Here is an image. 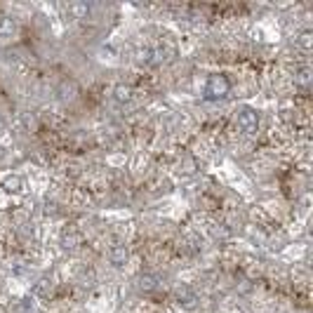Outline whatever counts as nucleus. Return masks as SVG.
Segmentation results:
<instances>
[{
    "mask_svg": "<svg viewBox=\"0 0 313 313\" xmlns=\"http://www.w3.org/2000/svg\"><path fill=\"white\" fill-rule=\"evenodd\" d=\"M2 158H5V151H2V149H0V160H2Z\"/></svg>",
    "mask_w": 313,
    "mask_h": 313,
    "instance_id": "2eb2a0df",
    "label": "nucleus"
},
{
    "mask_svg": "<svg viewBox=\"0 0 313 313\" xmlns=\"http://www.w3.org/2000/svg\"><path fill=\"white\" fill-rule=\"evenodd\" d=\"M177 302L181 306H186V309H193L196 302H198V297H196V292H193L191 287H179V290H177Z\"/></svg>",
    "mask_w": 313,
    "mask_h": 313,
    "instance_id": "20e7f679",
    "label": "nucleus"
},
{
    "mask_svg": "<svg viewBox=\"0 0 313 313\" xmlns=\"http://www.w3.org/2000/svg\"><path fill=\"white\" fill-rule=\"evenodd\" d=\"M80 242H82V235L80 233H76V231H66L62 235V245L66 247V250H76Z\"/></svg>",
    "mask_w": 313,
    "mask_h": 313,
    "instance_id": "423d86ee",
    "label": "nucleus"
},
{
    "mask_svg": "<svg viewBox=\"0 0 313 313\" xmlns=\"http://www.w3.org/2000/svg\"><path fill=\"white\" fill-rule=\"evenodd\" d=\"M137 62H139V64H153V50H151V47H144V50H139Z\"/></svg>",
    "mask_w": 313,
    "mask_h": 313,
    "instance_id": "ddd939ff",
    "label": "nucleus"
},
{
    "mask_svg": "<svg viewBox=\"0 0 313 313\" xmlns=\"http://www.w3.org/2000/svg\"><path fill=\"white\" fill-rule=\"evenodd\" d=\"M137 287H139V290H144V292H153V290L158 287V278L151 276V273H144V276H139V283H137Z\"/></svg>",
    "mask_w": 313,
    "mask_h": 313,
    "instance_id": "1a4fd4ad",
    "label": "nucleus"
},
{
    "mask_svg": "<svg viewBox=\"0 0 313 313\" xmlns=\"http://www.w3.org/2000/svg\"><path fill=\"white\" fill-rule=\"evenodd\" d=\"M238 127L245 134H257V130H259V116H257V111L240 108L238 111Z\"/></svg>",
    "mask_w": 313,
    "mask_h": 313,
    "instance_id": "f03ea898",
    "label": "nucleus"
},
{
    "mask_svg": "<svg viewBox=\"0 0 313 313\" xmlns=\"http://www.w3.org/2000/svg\"><path fill=\"white\" fill-rule=\"evenodd\" d=\"M14 33H17V21L12 17H0V36L9 38V36H14Z\"/></svg>",
    "mask_w": 313,
    "mask_h": 313,
    "instance_id": "6e6552de",
    "label": "nucleus"
},
{
    "mask_svg": "<svg viewBox=\"0 0 313 313\" xmlns=\"http://www.w3.org/2000/svg\"><path fill=\"white\" fill-rule=\"evenodd\" d=\"M127 257H130V252H127L125 245H113L111 252H108V259H111V264H116V266H123L127 261Z\"/></svg>",
    "mask_w": 313,
    "mask_h": 313,
    "instance_id": "39448f33",
    "label": "nucleus"
},
{
    "mask_svg": "<svg viewBox=\"0 0 313 313\" xmlns=\"http://www.w3.org/2000/svg\"><path fill=\"white\" fill-rule=\"evenodd\" d=\"M78 92H80V87H78V82L73 80V78H64L59 82V87H57V94H59L62 101H73V99L78 97Z\"/></svg>",
    "mask_w": 313,
    "mask_h": 313,
    "instance_id": "7ed1b4c3",
    "label": "nucleus"
},
{
    "mask_svg": "<svg viewBox=\"0 0 313 313\" xmlns=\"http://www.w3.org/2000/svg\"><path fill=\"white\" fill-rule=\"evenodd\" d=\"M229 89H231V85H229V80H226V76H210V80H207V87H205V94L210 99H222L229 94Z\"/></svg>",
    "mask_w": 313,
    "mask_h": 313,
    "instance_id": "f257e3e1",
    "label": "nucleus"
},
{
    "mask_svg": "<svg viewBox=\"0 0 313 313\" xmlns=\"http://www.w3.org/2000/svg\"><path fill=\"white\" fill-rule=\"evenodd\" d=\"M297 45H299L302 50H306V52H309V50L313 47V33H311V31H304L302 36L297 38Z\"/></svg>",
    "mask_w": 313,
    "mask_h": 313,
    "instance_id": "f8f14e48",
    "label": "nucleus"
},
{
    "mask_svg": "<svg viewBox=\"0 0 313 313\" xmlns=\"http://www.w3.org/2000/svg\"><path fill=\"white\" fill-rule=\"evenodd\" d=\"M309 80H311V73L306 71V69H304V71H299V73H297V82H302V85H306Z\"/></svg>",
    "mask_w": 313,
    "mask_h": 313,
    "instance_id": "4468645a",
    "label": "nucleus"
},
{
    "mask_svg": "<svg viewBox=\"0 0 313 313\" xmlns=\"http://www.w3.org/2000/svg\"><path fill=\"white\" fill-rule=\"evenodd\" d=\"M116 101L120 104H127V101H132V87H127V85H116Z\"/></svg>",
    "mask_w": 313,
    "mask_h": 313,
    "instance_id": "9d476101",
    "label": "nucleus"
},
{
    "mask_svg": "<svg viewBox=\"0 0 313 313\" xmlns=\"http://www.w3.org/2000/svg\"><path fill=\"white\" fill-rule=\"evenodd\" d=\"M69 14H71L73 19H87L89 5L87 2H71V5H69Z\"/></svg>",
    "mask_w": 313,
    "mask_h": 313,
    "instance_id": "0eeeda50",
    "label": "nucleus"
},
{
    "mask_svg": "<svg viewBox=\"0 0 313 313\" xmlns=\"http://www.w3.org/2000/svg\"><path fill=\"white\" fill-rule=\"evenodd\" d=\"M5 191H9V193H19L21 191V177H17V174H12V177L5 179Z\"/></svg>",
    "mask_w": 313,
    "mask_h": 313,
    "instance_id": "9b49d317",
    "label": "nucleus"
}]
</instances>
